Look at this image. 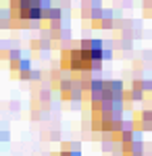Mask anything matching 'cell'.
<instances>
[{
    "label": "cell",
    "instance_id": "obj_1",
    "mask_svg": "<svg viewBox=\"0 0 152 156\" xmlns=\"http://www.w3.org/2000/svg\"><path fill=\"white\" fill-rule=\"evenodd\" d=\"M65 15H63V9L60 6H50L48 11H44V21L50 23V21H60Z\"/></svg>",
    "mask_w": 152,
    "mask_h": 156
},
{
    "label": "cell",
    "instance_id": "obj_2",
    "mask_svg": "<svg viewBox=\"0 0 152 156\" xmlns=\"http://www.w3.org/2000/svg\"><path fill=\"white\" fill-rule=\"evenodd\" d=\"M31 48L40 50V52H46V50L52 48V40L50 37H40V40H34L31 42Z\"/></svg>",
    "mask_w": 152,
    "mask_h": 156
},
{
    "label": "cell",
    "instance_id": "obj_3",
    "mask_svg": "<svg viewBox=\"0 0 152 156\" xmlns=\"http://www.w3.org/2000/svg\"><path fill=\"white\" fill-rule=\"evenodd\" d=\"M140 87H142L144 94L146 92H152V79H140Z\"/></svg>",
    "mask_w": 152,
    "mask_h": 156
},
{
    "label": "cell",
    "instance_id": "obj_4",
    "mask_svg": "<svg viewBox=\"0 0 152 156\" xmlns=\"http://www.w3.org/2000/svg\"><path fill=\"white\" fill-rule=\"evenodd\" d=\"M113 54H115V52H113V48L104 44V48H102V60H113Z\"/></svg>",
    "mask_w": 152,
    "mask_h": 156
},
{
    "label": "cell",
    "instance_id": "obj_5",
    "mask_svg": "<svg viewBox=\"0 0 152 156\" xmlns=\"http://www.w3.org/2000/svg\"><path fill=\"white\" fill-rule=\"evenodd\" d=\"M115 48H119V50H129V48H131V40H119Z\"/></svg>",
    "mask_w": 152,
    "mask_h": 156
},
{
    "label": "cell",
    "instance_id": "obj_6",
    "mask_svg": "<svg viewBox=\"0 0 152 156\" xmlns=\"http://www.w3.org/2000/svg\"><path fill=\"white\" fill-rule=\"evenodd\" d=\"M90 42H92V40H88V37H83L81 42H79V50H90Z\"/></svg>",
    "mask_w": 152,
    "mask_h": 156
},
{
    "label": "cell",
    "instance_id": "obj_7",
    "mask_svg": "<svg viewBox=\"0 0 152 156\" xmlns=\"http://www.w3.org/2000/svg\"><path fill=\"white\" fill-rule=\"evenodd\" d=\"M50 6H52V0H40V9L42 11H48Z\"/></svg>",
    "mask_w": 152,
    "mask_h": 156
},
{
    "label": "cell",
    "instance_id": "obj_8",
    "mask_svg": "<svg viewBox=\"0 0 152 156\" xmlns=\"http://www.w3.org/2000/svg\"><path fill=\"white\" fill-rule=\"evenodd\" d=\"M0 144H2V133H0Z\"/></svg>",
    "mask_w": 152,
    "mask_h": 156
},
{
    "label": "cell",
    "instance_id": "obj_9",
    "mask_svg": "<svg viewBox=\"0 0 152 156\" xmlns=\"http://www.w3.org/2000/svg\"><path fill=\"white\" fill-rule=\"evenodd\" d=\"M11 2H17V0H11Z\"/></svg>",
    "mask_w": 152,
    "mask_h": 156
}]
</instances>
